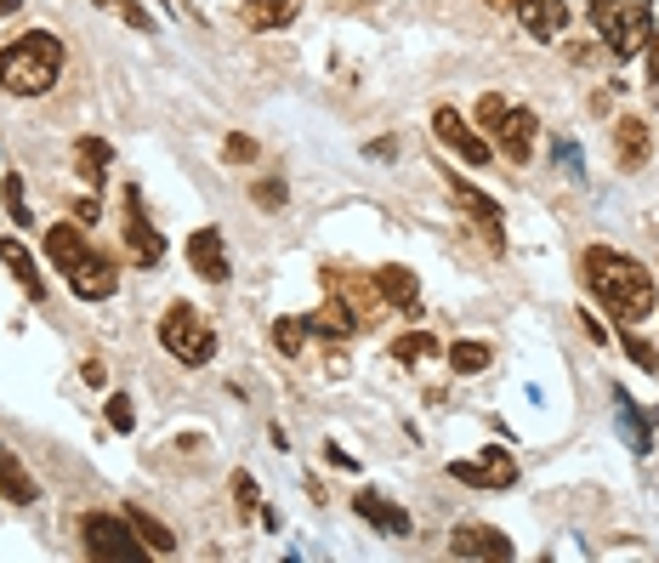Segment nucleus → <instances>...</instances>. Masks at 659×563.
I'll list each match as a JSON object with an SVG mask.
<instances>
[{
    "label": "nucleus",
    "mask_w": 659,
    "mask_h": 563,
    "mask_svg": "<svg viewBox=\"0 0 659 563\" xmlns=\"http://www.w3.org/2000/svg\"><path fill=\"white\" fill-rule=\"evenodd\" d=\"M580 279L591 285V296L609 307V314L620 325H643L654 314V273L637 262V257H625V250H609V245H591L586 257H580Z\"/></svg>",
    "instance_id": "1"
},
{
    "label": "nucleus",
    "mask_w": 659,
    "mask_h": 563,
    "mask_svg": "<svg viewBox=\"0 0 659 563\" xmlns=\"http://www.w3.org/2000/svg\"><path fill=\"white\" fill-rule=\"evenodd\" d=\"M63 74V40H51L46 30H28L12 46H0V92L12 97H46Z\"/></svg>",
    "instance_id": "2"
},
{
    "label": "nucleus",
    "mask_w": 659,
    "mask_h": 563,
    "mask_svg": "<svg viewBox=\"0 0 659 563\" xmlns=\"http://www.w3.org/2000/svg\"><path fill=\"white\" fill-rule=\"evenodd\" d=\"M648 23H654V0H591V30L609 40V51L625 63L648 46Z\"/></svg>",
    "instance_id": "3"
},
{
    "label": "nucleus",
    "mask_w": 659,
    "mask_h": 563,
    "mask_svg": "<svg viewBox=\"0 0 659 563\" xmlns=\"http://www.w3.org/2000/svg\"><path fill=\"white\" fill-rule=\"evenodd\" d=\"M80 541H85V558H103V563H142L149 558L142 535L131 529V518H114V513H85Z\"/></svg>",
    "instance_id": "4"
},
{
    "label": "nucleus",
    "mask_w": 659,
    "mask_h": 563,
    "mask_svg": "<svg viewBox=\"0 0 659 563\" xmlns=\"http://www.w3.org/2000/svg\"><path fill=\"white\" fill-rule=\"evenodd\" d=\"M160 342L177 353L183 364H211L216 359V330L193 314L188 302H170L165 319H160Z\"/></svg>",
    "instance_id": "5"
},
{
    "label": "nucleus",
    "mask_w": 659,
    "mask_h": 563,
    "mask_svg": "<svg viewBox=\"0 0 659 563\" xmlns=\"http://www.w3.org/2000/svg\"><path fill=\"white\" fill-rule=\"evenodd\" d=\"M319 279H325V291H330V296H341V302L353 307V319H358L364 330L387 319V302H381V291H376V273H348V268H325Z\"/></svg>",
    "instance_id": "6"
},
{
    "label": "nucleus",
    "mask_w": 659,
    "mask_h": 563,
    "mask_svg": "<svg viewBox=\"0 0 659 563\" xmlns=\"http://www.w3.org/2000/svg\"><path fill=\"white\" fill-rule=\"evenodd\" d=\"M449 478L455 484H472V490H511L518 484V461H511V449L490 444L472 461H449Z\"/></svg>",
    "instance_id": "7"
},
{
    "label": "nucleus",
    "mask_w": 659,
    "mask_h": 563,
    "mask_svg": "<svg viewBox=\"0 0 659 563\" xmlns=\"http://www.w3.org/2000/svg\"><path fill=\"white\" fill-rule=\"evenodd\" d=\"M449 552L455 558H483V563H506L511 552V535H501L495 524H455V535H449Z\"/></svg>",
    "instance_id": "8"
},
{
    "label": "nucleus",
    "mask_w": 659,
    "mask_h": 563,
    "mask_svg": "<svg viewBox=\"0 0 659 563\" xmlns=\"http://www.w3.org/2000/svg\"><path fill=\"white\" fill-rule=\"evenodd\" d=\"M126 245H131L137 268H160L165 262V239H160L154 222L142 216V193L137 188H126Z\"/></svg>",
    "instance_id": "9"
},
{
    "label": "nucleus",
    "mask_w": 659,
    "mask_h": 563,
    "mask_svg": "<svg viewBox=\"0 0 659 563\" xmlns=\"http://www.w3.org/2000/svg\"><path fill=\"white\" fill-rule=\"evenodd\" d=\"M188 268H193L199 279H205V285H227L234 262H227L222 228H193V234H188Z\"/></svg>",
    "instance_id": "10"
},
{
    "label": "nucleus",
    "mask_w": 659,
    "mask_h": 563,
    "mask_svg": "<svg viewBox=\"0 0 659 563\" xmlns=\"http://www.w3.org/2000/svg\"><path fill=\"white\" fill-rule=\"evenodd\" d=\"M534 131H540V120H534V108H523V103H511L506 115H501V126H495V137H501V154H506L511 165H523V160L534 154Z\"/></svg>",
    "instance_id": "11"
},
{
    "label": "nucleus",
    "mask_w": 659,
    "mask_h": 563,
    "mask_svg": "<svg viewBox=\"0 0 659 563\" xmlns=\"http://www.w3.org/2000/svg\"><path fill=\"white\" fill-rule=\"evenodd\" d=\"M69 291H74L80 302H108L114 291H120V268H114L108 257H97V250H92V257H85V262L69 273Z\"/></svg>",
    "instance_id": "12"
},
{
    "label": "nucleus",
    "mask_w": 659,
    "mask_h": 563,
    "mask_svg": "<svg viewBox=\"0 0 659 563\" xmlns=\"http://www.w3.org/2000/svg\"><path fill=\"white\" fill-rule=\"evenodd\" d=\"M376 291H381V302H387V314H421V279L410 273V268H398V262H387V268H376Z\"/></svg>",
    "instance_id": "13"
},
{
    "label": "nucleus",
    "mask_w": 659,
    "mask_h": 563,
    "mask_svg": "<svg viewBox=\"0 0 659 563\" xmlns=\"http://www.w3.org/2000/svg\"><path fill=\"white\" fill-rule=\"evenodd\" d=\"M511 17H518L534 40H557L568 30V0H518Z\"/></svg>",
    "instance_id": "14"
},
{
    "label": "nucleus",
    "mask_w": 659,
    "mask_h": 563,
    "mask_svg": "<svg viewBox=\"0 0 659 563\" xmlns=\"http://www.w3.org/2000/svg\"><path fill=\"white\" fill-rule=\"evenodd\" d=\"M85 257H92V245H85V234L74 228V222H57V228H46V262L63 273V279H69Z\"/></svg>",
    "instance_id": "15"
},
{
    "label": "nucleus",
    "mask_w": 659,
    "mask_h": 563,
    "mask_svg": "<svg viewBox=\"0 0 659 563\" xmlns=\"http://www.w3.org/2000/svg\"><path fill=\"white\" fill-rule=\"evenodd\" d=\"M433 131H438V143H444V149H455L461 160H472V165L490 160V143H483V137H472V131H467V120L455 115V108H438V115H433Z\"/></svg>",
    "instance_id": "16"
},
{
    "label": "nucleus",
    "mask_w": 659,
    "mask_h": 563,
    "mask_svg": "<svg viewBox=\"0 0 659 563\" xmlns=\"http://www.w3.org/2000/svg\"><path fill=\"white\" fill-rule=\"evenodd\" d=\"M648 154H654V137H648V126H643L637 115L614 120V160L625 165V172H643V165H648Z\"/></svg>",
    "instance_id": "17"
},
{
    "label": "nucleus",
    "mask_w": 659,
    "mask_h": 563,
    "mask_svg": "<svg viewBox=\"0 0 659 563\" xmlns=\"http://www.w3.org/2000/svg\"><path fill=\"white\" fill-rule=\"evenodd\" d=\"M307 330H313V336H325V342H348V336H358L364 325L353 319V307H348V302L330 296L319 314H307Z\"/></svg>",
    "instance_id": "18"
},
{
    "label": "nucleus",
    "mask_w": 659,
    "mask_h": 563,
    "mask_svg": "<svg viewBox=\"0 0 659 563\" xmlns=\"http://www.w3.org/2000/svg\"><path fill=\"white\" fill-rule=\"evenodd\" d=\"M353 513L369 518L376 529H387V535H410V513H404V506H392L387 495H376V490H358L353 495Z\"/></svg>",
    "instance_id": "19"
},
{
    "label": "nucleus",
    "mask_w": 659,
    "mask_h": 563,
    "mask_svg": "<svg viewBox=\"0 0 659 563\" xmlns=\"http://www.w3.org/2000/svg\"><path fill=\"white\" fill-rule=\"evenodd\" d=\"M0 262L12 268V279L23 285V296H28V302H46V279H40L35 257H28V250H23L17 239H0Z\"/></svg>",
    "instance_id": "20"
},
{
    "label": "nucleus",
    "mask_w": 659,
    "mask_h": 563,
    "mask_svg": "<svg viewBox=\"0 0 659 563\" xmlns=\"http://www.w3.org/2000/svg\"><path fill=\"white\" fill-rule=\"evenodd\" d=\"M449 193H455V200H461V206H472L478 211V222H483V234H490V245L501 250V206L490 200V193H478L467 177H449Z\"/></svg>",
    "instance_id": "21"
},
{
    "label": "nucleus",
    "mask_w": 659,
    "mask_h": 563,
    "mask_svg": "<svg viewBox=\"0 0 659 563\" xmlns=\"http://www.w3.org/2000/svg\"><path fill=\"white\" fill-rule=\"evenodd\" d=\"M0 490H7L12 506H35L40 501V484L17 467V456H7V449H0Z\"/></svg>",
    "instance_id": "22"
},
{
    "label": "nucleus",
    "mask_w": 659,
    "mask_h": 563,
    "mask_svg": "<svg viewBox=\"0 0 659 563\" xmlns=\"http://www.w3.org/2000/svg\"><path fill=\"white\" fill-rule=\"evenodd\" d=\"M108 160H114V149L103 143V137H80L74 143V172H80V183H103V172H108Z\"/></svg>",
    "instance_id": "23"
},
{
    "label": "nucleus",
    "mask_w": 659,
    "mask_h": 563,
    "mask_svg": "<svg viewBox=\"0 0 659 563\" xmlns=\"http://www.w3.org/2000/svg\"><path fill=\"white\" fill-rule=\"evenodd\" d=\"M126 518H131V529L142 535V547H149L154 558H170V552H177V535H170L160 518H149L142 506H126Z\"/></svg>",
    "instance_id": "24"
},
{
    "label": "nucleus",
    "mask_w": 659,
    "mask_h": 563,
    "mask_svg": "<svg viewBox=\"0 0 659 563\" xmlns=\"http://www.w3.org/2000/svg\"><path fill=\"white\" fill-rule=\"evenodd\" d=\"M291 17H296V0H250V7H245L250 30H284Z\"/></svg>",
    "instance_id": "25"
},
{
    "label": "nucleus",
    "mask_w": 659,
    "mask_h": 563,
    "mask_svg": "<svg viewBox=\"0 0 659 563\" xmlns=\"http://www.w3.org/2000/svg\"><path fill=\"white\" fill-rule=\"evenodd\" d=\"M490 359H495V353L483 348V342H455V348H449V371H455V376H483V371H490Z\"/></svg>",
    "instance_id": "26"
},
{
    "label": "nucleus",
    "mask_w": 659,
    "mask_h": 563,
    "mask_svg": "<svg viewBox=\"0 0 659 563\" xmlns=\"http://www.w3.org/2000/svg\"><path fill=\"white\" fill-rule=\"evenodd\" d=\"M392 359H398V364H426V359H438V342H433L426 330H404V336L392 342Z\"/></svg>",
    "instance_id": "27"
},
{
    "label": "nucleus",
    "mask_w": 659,
    "mask_h": 563,
    "mask_svg": "<svg viewBox=\"0 0 659 563\" xmlns=\"http://www.w3.org/2000/svg\"><path fill=\"white\" fill-rule=\"evenodd\" d=\"M307 319H273V348L284 353V359H302V348H307Z\"/></svg>",
    "instance_id": "28"
},
{
    "label": "nucleus",
    "mask_w": 659,
    "mask_h": 563,
    "mask_svg": "<svg viewBox=\"0 0 659 563\" xmlns=\"http://www.w3.org/2000/svg\"><path fill=\"white\" fill-rule=\"evenodd\" d=\"M92 7H103V12H114V17H120V23H126V30H142V35H149V30H154V17H149V7H137V0H92Z\"/></svg>",
    "instance_id": "29"
},
{
    "label": "nucleus",
    "mask_w": 659,
    "mask_h": 563,
    "mask_svg": "<svg viewBox=\"0 0 659 563\" xmlns=\"http://www.w3.org/2000/svg\"><path fill=\"white\" fill-rule=\"evenodd\" d=\"M620 342H625V353H632V364H637V371H659V353H654V342H643V336L632 330V325H625V336H620Z\"/></svg>",
    "instance_id": "30"
},
{
    "label": "nucleus",
    "mask_w": 659,
    "mask_h": 563,
    "mask_svg": "<svg viewBox=\"0 0 659 563\" xmlns=\"http://www.w3.org/2000/svg\"><path fill=\"white\" fill-rule=\"evenodd\" d=\"M108 427H114V433H131V427H137V410H131L126 392H114V399H108Z\"/></svg>",
    "instance_id": "31"
},
{
    "label": "nucleus",
    "mask_w": 659,
    "mask_h": 563,
    "mask_svg": "<svg viewBox=\"0 0 659 563\" xmlns=\"http://www.w3.org/2000/svg\"><path fill=\"white\" fill-rule=\"evenodd\" d=\"M250 193H256V206H262V211H279L284 206V177H262Z\"/></svg>",
    "instance_id": "32"
},
{
    "label": "nucleus",
    "mask_w": 659,
    "mask_h": 563,
    "mask_svg": "<svg viewBox=\"0 0 659 563\" xmlns=\"http://www.w3.org/2000/svg\"><path fill=\"white\" fill-rule=\"evenodd\" d=\"M0 200L12 206V222H35V216H28V206H23V177H17V172L7 177V188H0Z\"/></svg>",
    "instance_id": "33"
},
{
    "label": "nucleus",
    "mask_w": 659,
    "mask_h": 563,
    "mask_svg": "<svg viewBox=\"0 0 659 563\" xmlns=\"http://www.w3.org/2000/svg\"><path fill=\"white\" fill-rule=\"evenodd\" d=\"M506 108H511V103H506L501 92H490V97L478 103V126H490V131H495V126H501V115H506Z\"/></svg>",
    "instance_id": "34"
},
{
    "label": "nucleus",
    "mask_w": 659,
    "mask_h": 563,
    "mask_svg": "<svg viewBox=\"0 0 659 563\" xmlns=\"http://www.w3.org/2000/svg\"><path fill=\"white\" fill-rule=\"evenodd\" d=\"M234 501H239V513H256V501H262V495H256L250 472H234Z\"/></svg>",
    "instance_id": "35"
},
{
    "label": "nucleus",
    "mask_w": 659,
    "mask_h": 563,
    "mask_svg": "<svg viewBox=\"0 0 659 563\" xmlns=\"http://www.w3.org/2000/svg\"><path fill=\"white\" fill-rule=\"evenodd\" d=\"M222 154H227V160H256V137H239V131H234V137L222 143Z\"/></svg>",
    "instance_id": "36"
},
{
    "label": "nucleus",
    "mask_w": 659,
    "mask_h": 563,
    "mask_svg": "<svg viewBox=\"0 0 659 563\" xmlns=\"http://www.w3.org/2000/svg\"><path fill=\"white\" fill-rule=\"evenodd\" d=\"M643 51H648V86H659V35H648Z\"/></svg>",
    "instance_id": "37"
},
{
    "label": "nucleus",
    "mask_w": 659,
    "mask_h": 563,
    "mask_svg": "<svg viewBox=\"0 0 659 563\" xmlns=\"http://www.w3.org/2000/svg\"><path fill=\"white\" fill-rule=\"evenodd\" d=\"M580 325H586V336H591V342H603V348H609V330H603V325H597L591 314H580Z\"/></svg>",
    "instance_id": "38"
},
{
    "label": "nucleus",
    "mask_w": 659,
    "mask_h": 563,
    "mask_svg": "<svg viewBox=\"0 0 659 563\" xmlns=\"http://www.w3.org/2000/svg\"><path fill=\"white\" fill-rule=\"evenodd\" d=\"M23 7V0H0V17H7V12H17Z\"/></svg>",
    "instance_id": "39"
},
{
    "label": "nucleus",
    "mask_w": 659,
    "mask_h": 563,
    "mask_svg": "<svg viewBox=\"0 0 659 563\" xmlns=\"http://www.w3.org/2000/svg\"><path fill=\"white\" fill-rule=\"evenodd\" d=\"M490 7H495V12H511V7H518V0H490Z\"/></svg>",
    "instance_id": "40"
},
{
    "label": "nucleus",
    "mask_w": 659,
    "mask_h": 563,
    "mask_svg": "<svg viewBox=\"0 0 659 563\" xmlns=\"http://www.w3.org/2000/svg\"><path fill=\"white\" fill-rule=\"evenodd\" d=\"M245 7H250V0H245Z\"/></svg>",
    "instance_id": "41"
}]
</instances>
